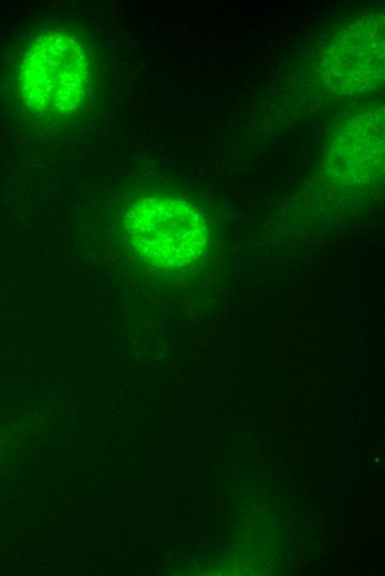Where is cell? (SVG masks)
Returning <instances> with one entry per match:
<instances>
[{"mask_svg":"<svg viewBox=\"0 0 385 576\" xmlns=\"http://www.w3.org/2000/svg\"><path fill=\"white\" fill-rule=\"evenodd\" d=\"M126 229L139 256L159 267L191 264L208 241L202 216L167 197H148L135 203L127 213Z\"/></svg>","mask_w":385,"mask_h":576,"instance_id":"cell-2","label":"cell"},{"mask_svg":"<svg viewBox=\"0 0 385 576\" xmlns=\"http://www.w3.org/2000/svg\"><path fill=\"white\" fill-rule=\"evenodd\" d=\"M384 76V18L365 16L339 33L322 61L327 89L343 94L366 92Z\"/></svg>","mask_w":385,"mask_h":576,"instance_id":"cell-3","label":"cell"},{"mask_svg":"<svg viewBox=\"0 0 385 576\" xmlns=\"http://www.w3.org/2000/svg\"><path fill=\"white\" fill-rule=\"evenodd\" d=\"M384 164V117L378 111L351 120L334 140L327 158L329 175L344 185L374 181Z\"/></svg>","mask_w":385,"mask_h":576,"instance_id":"cell-4","label":"cell"},{"mask_svg":"<svg viewBox=\"0 0 385 576\" xmlns=\"http://www.w3.org/2000/svg\"><path fill=\"white\" fill-rule=\"evenodd\" d=\"M89 62L82 45L65 34H46L27 50L20 72L24 102L35 111L63 115L85 94Z\"/></svg>","mask_w":385,"mask_h":576,"instance_id":"cell-1","label":"cell"}]
</instances>
